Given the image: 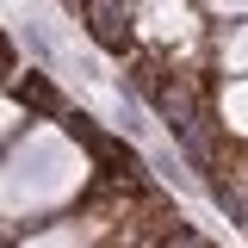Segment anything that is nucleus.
<instances>
[{"label":"nucleus","mask_w":248,"mask_h":248,"mask_svg":"<svg viewBox=\"0 0 248 248\" xmlns=\"http://www.w3.org/2000/svg\"><path fill=\"white\" fill-rule=\"evenodd\" d=\"M87 19H93V31H99V44H124V37H130V25H124V13L112 0H87Z\"/></svg>","instance_id":"1"}]
</instances>
